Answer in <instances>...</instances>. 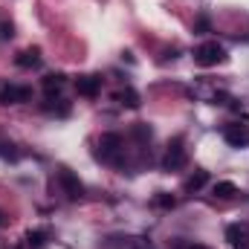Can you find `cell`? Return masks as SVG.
<instances>
[{
    "label": "cell",
    "mask_w": 249,
    "mask_h": 249,
    "mask_svg": "<svg viewBox=\"0 0 249 249\" xmlns=\"http://www.w3.org/2000/svg\"><path fill=\"white\" fill-rule=\"evenodd\" d=\"M209 26H212V23H209V18H197L194 32H200V35H203V32H209Z\"/></svg>",
    "instance_id": "d6986e66"
},
{
    "label": "cell",
    "mask_w": 249,
    "mask_h": 249,
    "mask_svg": "<svg viewBox=\"0 0 249 249\" xmlns=\"http://www.w3.org/2000/svg\"><path fill=\"white\" fill-rule=\"evenodd\" d=\"M116 102H119L122 107H130V110H136V107L142 105V99H139V93H136L133 87H124V90H119V93H116Z\"/></svg>",
    "instance_id": "8fae6325"
},
{
    "label": "cell",
    "mask_w": 249,
    "mask_h": 249,
    "mask_svg": "<svg viewBox=\"0 0 249 249\" xmlns=\"http://www.w3.org/2000/svg\"><path fill=\"white\" fill-rule=\"evenodd\" d=\"M122 151H124V142H122L119 133H102V139H99V160H105V162H119Z\"/></svg>",
    "instance_id": "7a4b0ae2"
},
{
    "label": "cell",
    "mask_w": 249,
    "mask_h": 249,
    "mask_svg": "<svg viewBox=\"0 0 249 249\" xmlns=\"http://www.w3.org/2000/svg\"><path fill=\"white\" fill-rule=\"evenodd\" d=\"M47 241H50V232H47V229H29V232H26V247L29 249L47 247Z\"/></svg>",
    "instance_id": "7c38bea8"
},
{
    "label": "cell",
    "mask_w": 249,
    "mask_h": 249,
    "mask_svg": "<svg viewBox=\"0 0 249 249\" xmlns=\"http://www.w3.org/2000/svg\"><path fill=\"white\" fill-rule=\"evenodd\" d=\"M226 241L232 249H249V229L241 223H232L226 226Z\"/></svg>",
    "instance_id": "52a82bcc"
},
{
    "label": "cell",
    "mask_w": 249,
    "mask_h": 249,
    "mask_svg": "<svg viewBox=\"0 0 249 249\" xmlns=\"http://www.w3.org/2000/svg\"><path fill=\"white\" fill-rule=\"evenodd\" d=\"M41 84H44L47 96H53V93H58V90H61L64 84H67V75H64V72H47Z\"/></svg>",
    "instance_id": "30bf717a"
},
{
    "label": "cell",
    "mask_w": 249,
    "mask_h": 249,
    "mask_svg": "<svg viewBox=\"0 0 249 249\" xmlns=\"http://www.w3.org/2000/svg\"><path fill=\"white\" fill-rule=\"evenodd\" d=\"M58 183H61L64 194L70 197V200H78V197H84V183L70 171V168H61L58 171Z\"/></svg>",
    "instance_id": "5b68a950"
},
{
    "label": "cell",
    "mask_w": 249,
    "mask_h": 249,
    "mask_svg": "<svg viewBox=\"0 0 249 249\" xmlns=\"http://www.w3.org/2000/svg\"><path fill=\"white\" fill-rule=\"evenodd\" d=\"M223 139H226L232 148H244V145H249V130L244 124H229V127L223 130Z\"/></svg>",
    "instance_id": "ba28073f"
},
{
    "label": "cell",
    "mask_w": 249,
    "mask_h": 249,
    "mask_svg": "<svg viewBox=\"0 0 249 249\" xmlns=\"http://www.w3.org/2000/svg\"><path fill=\"white\" fill-rule=\"evenodd\" d=\"M0 157L3 160H18V151H15V145L9 139H0Z\"/></svg>",
    "instance_id": "ac0fdd59"
},
{
    "label": "cell",
    "mask_w": 249,
    "mask_h": 249,
    "mask_svg": "<svg viewBox=\"0 0 249 249\" xmlns=\"http://www.w3.org/2000/svg\"><path fill=\"white\" fill-rule=\"evenodd\" d=\"M15 64H18V67H23V70H32V67H38V64H41V50H38V47L20 50V53L15 55Z\"/></svg>",
    "instance_id": "9c48e42d"
},
{
    "label": "cell",
    "mask_w": 249,
    "mask_h": 249,
    "mask_svg": "<svg viewBox=\"0 0 249 249\" xmlns=\"http://www.w3.org/2000/svg\"><path fill=\"white\" fill-rule=\"evenodd\" d=\"M75 93L84 99H96L102 93V78L99 75H78L75 78Z\"/></svg>",
    "instance_id": "8992f818"
},
{
    "label": "cell",
    "mask_w": 249,
    "mask_h": 249,
    "mask_svg": "<svg viewBox=\"0 0 249 249\" xmlns=\"http://www.w3.org/2000/svg\"><path fill=\"white\" fill-rule=\"evenodd\" d=\"M186 142H183V136H174L171 142H168V151H165V157H162V168L165 171H177V168H183L186 165Z\"/></svg>",
    "instance_id": "3957f363"
},
{
    "label": "cell",
    "mask_w": 249,
    "mask_h": 249,
    "mask_svg": "<svg viewBox=\"0 0 249 249\" xmlns=\"http://www.w3.org/2000/svg\"><path fill=\"white\" fill-rule=\"evenodd\" d=\"M212 194H214L217 200H232V197L238 194V186H235V183H229V180H223V183H214Z\"/></svg>",
    "instance_id": "5bb4252c"
},
{
    "label": "cell",
    "mask_w": 249,
    "mask_h": 249,
    "mask_svg": "<svg viewBox=\"0 0 249 249\" xmlns=\"http://www.w3.org/2000/svg\"><path fill=\"white\" fill-rule=\"evenodd\" d=\"M191 249H209V247H200V244H194V247H191Z\"/></svg>",
    "instance_id": "44dd1931"
},
{
    "label": "cell",
    "mask_w": 249,
    "mask_h": 249,
    "mask_svg": "<svg viewBox=\"0 0 249 249\" xmlns=\"http://www.w3.org/2000/svg\"><path fill=\"white\" fill-rule=\"evenodd\" d=\"M12 38H15V23L0 18V41H12Z\"/></svg>",
    "instance_id": "e0dca14e"
},
{
    "label": "cell",
    "mask_w": 249,
    "mask_h": 249,
    "mask_svg": "<svg viewBox=\"0 0 249 249\" xmlns=\"http://www.w3.org/2000/svg\"><path fill=\"white\" fill-rule=\"evenodd\" d=\"M6 223H9V220H6V214L0 212V226H6Z\"/></svg>",
    "instance_id": "ffe728a7"
},
{
    "label": "cell",
    "mask_w": 249,
    "mask_h": 249,
    "mask_svg": "<svg viewBox=\"0 0 249 249\" xmlns=\"http://www.w3.org/2000/svg\"><path fill=\"white\" fill-rule=\"evenodd\" d=\"M29 99H32V90L23 84H6L0 90V105H23Z\"/></svg>",
    "instance_id": "277c9868"
},
{
    "label": "cell",
    "mask_w": 249,
    "mask_h": 249,
    "mask_svg": "<svg viewBox=\"0 0 249 249\" xmlns=\"http://www.w3.org/2000/svg\"><path fill=\"white\" fill-rule=\"evenodd\" d=\"M174 203H177V200H174L168 191H160V194L154 197V206H160V209H174Z\"/></svg>",
    "instance_id": "2e32d148"
},
{
    "label": "cell",
    "mask_w": 249,
    "mask_h": 249,
    "mask_svg": "<svg viewBox=\"0 0 249 249\" xmlns=\"http://www.w3.org/2000/svg\"><path fill=\"white\" fill-rule=\"evenodd\" d=\"M206 183H209V171L197 168V171H194V174H191V177L186 180V191H188V194H194V191H200V188L206 186Z\"/></svg>",
    "instance_id": "4fadbf2b"
},
{
    "label": "cell",
    "mask_w": 249,
    "mask_h": 249,
    "mask_svg": "<svg viewBox=\"0 0 249 249\" xmlns=\"http://www.w3.org/2000/svg\"><path fill=\"white\" fill-rule=\"evenodd\" d=\"M133 136L139 139V142H151V136H154V130L148 127L145 122H136L133 124Z\"/></svg>",
    "instance_id": "9a60e30c"
},
{
    "label": "cell",
    "mask_w": 249,
    "mask_h": 249,
    "mask_svg": "<svg viewBox=\"0 0 249 249\" xmlns=\"http://www.w3.org/2000/svg\"><path fill=\"white\" fill-rule=\"evenodd\" d=\"M226 61V50L217 44V41H206L194 50V64L197 67H217V64Z\"/></svg>",
    "instance_id": "6da1fadb"
}]
</instances>
